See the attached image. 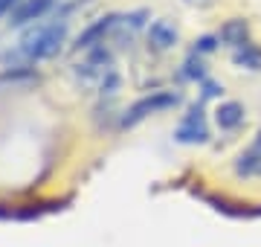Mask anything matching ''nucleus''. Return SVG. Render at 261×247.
<instances>
[{"instance_id":"f257e3e1","label":"nucleus","mask_w":261,"mask_h":247,"mask_svg":"<svg viewBox=\"0 0 261 247\" xmlns=\"http://www.w3.org/2000/svg\"><path fill=\"white\" fill-rule=\"evenodd\" d=\"M67 38V23L61 20H53V23H38L35 29H29L23 35V44H20V53L29 61H47V58L58 56V50Z\"/></svg>"},{"instance_id":"f03ea898","label":"nucleus","mask_w":261,"mask_h":247,"mask_svg":"<svg viewBox=\"0 0 261 247\" xmlns=\"http://www.w3.org/2000/svg\"><path fill=\"white\" fill-rule=\"evenodd\" d=\"M180 102H183V96H180L177 90H154V93L137 99V102L125 111V116H122V128H134V125H140L142 119H148V116L177 108Z\"/></svg>"},{"instance_id":"7ed1b4c3","label":"nucleus","mask_w":261,"mask_h":247,"mask_svg":"<svg viewBox=\"0 0 261 247\" xmlns=\"http://www.w3.org/2000/svg\"><path fill=\"white\" fill-rule=\"evenodd\" d=\"M174 140L183 145H197L209 140V122H206V114L200 105H192L189 114H183L180 125L174 128Z\"/></svg>"},{"instance_id":"20e7f679","label":"nucleus","mask_w":261,"mask_h":247,"mask_svg":"<svg viewBox=\"0 0 261 247\" xmlns=\"http://www.w3.org/2000/svg\"><path fill=\"white\" fill-rule=\"evenodd\" d=\"M113 58H111V53H105V47H96V50H90V56L84 58L82 64H79V79L82 82H102L108 73H113Z\"/></svg>"},{"instance_id":"39448f33","label":"nucleus","mask_w":261,"mask_h":247,"mask_svg":"<svg viewBox=\"0 0 261 247\" xmlns=\"http://www.w3.org/2000/svg\"><path fill=\"white\" fill-rule=\"evenodd\" d=\"M58 0H18L9 12V27H27L32 20H41Z\"/></svg>"},{"instance_id":"423d86ee","label":"nucleus","mask_w":261,"mask_h":247,"mask_svg":"<svg viewBox=\"0 0 261 247\" xmlns=\"http://www.w3.org/2000/svg\"><path fill=\"white\" fill-rule=\"evenodd\" d=\"M116 20H119V15H108V18H99L96 23H90L75 38V50H96L99 44H105V35L116 29Z\"/></svg>"},{"instance_id":"0eeeda50","label":"nucleus","mask_w":261,"mask_h":247,"mask_svg":"<svg viewBox=\"0 0 261 247\" xmlns=\"http://www.w3.org/2000/svg\"><path fill=\"white\" fill-rule=\"evenodd\" d=\"M218 41H221V47H229L232 53L247 47L250 44V23L244 18H229L224 27L218 29Z\"/></svg>"},{"instance_id":"6e6552de","label":"nucleus","mask_w":261,"mask_h":247,"mask_svg":"<svg viewBox=\"0 0 261 247\" xmlns=\"http://www.w3.org/2000/svg\"><path fill=\"white\" fill-rule=\"evenodd\" d=\"M177 41H180V29L171 23V20H166V18H160V20H154L148 27V44L157 53H166V50H174L177 47Z\"/></svg>"},{"instance_id":"1a4fd4ad","label":"nucleus","mask_w":261,"mask_h":247,"mask_svg":"<svg viewBox=\"0 0 261 247\" xmlns=\"http://www.w3.org/2000/svg\"><path fill=\"white\" fill-rule=\"evenodd\" d=\"M235 175H241V178H250V175H261V131L255 134L250 140V145L244 149L232 163Z\"/></svg>"},{"instance_id":"9d476101","label":"nucleus","mask_w":261,"mask_h":247,"mask_svg":"<svg viewBox=\"0 0 261 247\" xmlns=\"http://www.w3.org/2000/svg\"><path fill=\"white\" fill-rule=\"evenodd\" d=\"M247 122V108L241 102H221L215 108V125L221 128V131H238L241 125Z\"/></svg>"},{"instance_id":"9b49d317","label":"nucleus","mask_w":261,"mask_h":247,"mask_svg":"<svg viewBox=\"0 0 261 247\" xmlns=\"http://www.w3.org/2000/svg\"><path fill=\"white\" fill-rule=\"evenodd\" d=\"M232 64L241 67V70H252V73H261V47H255V44H247V47L235 50L232 53Z\"/></svg>"},{"instance_id":"f8f14e48","label":"nucleus","mask_w":261,"mask_h":247,"mask_svg":"<svg viewBox=\"0 0 261 247\" xmlns=\"http://www.w3.org/2000/svg\"><path fill=\"white\" fill-rule=\"evenodd\" d=\"M180 79H183V82H206V64H203V58L192 53V56L183 61V67H180Z\"/></svg>"},{"instance_id":"ddd939ff","label":"nucleus","mask_w":261,"mask_h":247,"mask_svg":"<svg viewBox=\"0 0 261 247\" xmlns=\"http://www.w3.org/2000/svg\"><path fill=\"white\" fill-rule=\"evenodd\" d=\"M218 44H221V41H218V35H203V38L195 41V50H192V53L203 58V56H209V53H215V50H218Z\"/></svg>"},{"instance_id":"4468645a","label":"nucleus","mask_w":261,"mask_h":247,"mask_svg":"<svg viewBox=\"0 0 261 247\" xmlns=\"http://www.w3.org/2000/svg\"><path fill=\"white\" fill-rule=\"evenodd\" d=\"M200 85H203V99H212V96L224 93V85H218V82H209V79H206V82H200Z\"/></svg>"},{"instance_id":"2eb2a0df","label":"nucleus","mask_w":261,"mask_h":247,"mask_svg":"<svg viewBox=\"0 0 261 247\" xmlns=\"http://www.w3.org/2000/svg\"><path fill=\"white\" fill-rule=\"evenodd\" d=\"M183 3H186V6H195V9H209L215 0H183Z\"/></svg>"},{"instance_id":"dca6fc26","label":"nucleus","mask_w":261,"mask_h":247,"mask_svg":"<svg viewBox=\"0 0 261 247\" xmlns=\"http://www.w3.org/2000/svg\"><path fill=\"white\" fill-rule=\"evenodd\" d=\"M15 3H18V0H0V15L12 12V9H15Z\"/></svg>"}]
</instances>
